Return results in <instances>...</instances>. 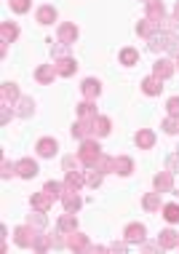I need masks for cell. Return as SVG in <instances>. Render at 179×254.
Here are the masks:
<instances>
[{
	"label": "cell",
	"instance_id": "23",
	"mask_svg": "<svg viewBox=\"0 0 179 254\" xmlns=\"http://www.w3.org/2000/svg\"><path fill=\"white\" fill-rule=\"evenodd\" d=\"M110 128H113L110 118H105V115H96L94 118V136H107Z\"/></svg>",
	"mask_w": 179,
	"mask_h": 254
},
{
	"label": "cell",
	"instance_id": "33",
	"mask_svg": "<svg viewBox=\"0 0 179 254\" xmlns=\"http://www.w3.org/2000/svg\"><path fill=\"white\" fill-rule=\"evenodd\" d=\"M43 190L54 198V201H57V198H61V193H64V185H61V182H46Z\"/></svg>",
	"mask_w": 179,
	"mask_h": 254
},
{
	"label": "cell",
	"instance_id": "29",
	"mask_svg": "<svg viewBox=\"0 0 179 254\" xmlns=\"http://www.w3.org/2000/svg\"><path fill=\"white\" fill-rule=\"evenodd\" d=\"M51 246H59V241H54V236H38L35 244H32V249H35V252H46V249H51Z\"/></svg>",
	"mask_w": 179,
	"mask_h": 254
},
{
	"label": "cell",
	"instance_id": "46",
	"mask_svg": "<svg viewBox=\"0 0 179 254\" xmlns=\"http://www.w3.org/2000/svg\"><path fill=\"white\" fill-rule=\"evenodd\" d=\"M174 19H177V22H179V3L174 5Z\"/></svg>",
	"mask_w": 179,
	"mask_h": 254
},
{
	"label": "cell",
	"instance_id": "19",
	"mask_svg": "<svg viewBox=\"0 0 179 254\" xmlns=\"http://www.w3.org/2000/svg\"><path fill=\"white\" fill-rule=\"evenodd\" d=\"M177 244H179L177 230H163L161 236H158V246H161V249H174Z\"/></svg>",
	"mask_w": 179,
	"mask_h": 254
},
{
	"label": "cell",
	"instance_id": "48",
	"mask_svg": "<svg viewBox=\"0 0 179 254\" xmlns=\"http://www.w3.org/2000/svg\"><path fill=\"white\" fill-rule=\"evenodd\" d=\"M177 249H179V244H177Z\"/></svg>",
	"mask_w": 179,
	"mask_h": 254
},
{
	"label": "cell",
	"instance_id": "49",
	"mask_svg": "<svg viewBox=\"0 0 179 254\" xmlns=\"http://www.w3.org/2000/svg\"><path fill=\"white\" fill-rule=\"evenodd\" d=\"M177 195H179V190H177Z\"/></svg>",
	"mask_w": 179,
	"mask_h": 254
},
{
	"label": "cell",
	"instance_id": "45",
	"mask_svg": "<svg viewBox=\"0 0 179 254\" xmlns=\"http://www.w3.org/2000/svg\"><path fill=\"white\" fill-rule=\"evenodd\" d=\"M142 249H144V252H158V249H161V246H153V244H144Z\"/></svg>",
	"mask_w": 179,
	"mask_h": 254
},
{
	"label": "cell",
	"instance_id": "21",
	"mask_svg": "<svg viewBox=\"0 0 179 254\" xmlns=\"http://www.w3.org/2000/svg\"><path fill=\"white\" fill-rule=\"evenodd\" d=\"M51 203H54V198L48 195L46 190H43V193H38V195H32V209H35V211H48V209H51Z\"/></svg>",
	"mask_w": 179,
	"mask_h": 254
},
{
	"label": "cell",
	"instance_id": "42",
	"mask_svg": "<svg viewBox=\"0 0 179 254\" xmlns=\"http://www.w3.org/2000/svg\"><path fill=\"white\" fill-rule=\"evenodd\" d=\"M0 174H3V180H8L11 174H16V163H8V161H3V171H0Z\"/></svg>",
	"mask_w": 179,
	"mask_h": 254
},
{
	"label": "cell",
	"instance_id": "40",
	"mask_svg": "<svg viewBox=\"0 0 179 254\" xmlns=\"http://www.w3.org/2000/svg\"><path fill=\"white\" fill-rule=\"evenodd\" d=\"M166 169L171 171V174H177V171H179V153H174V155L166 158Z\"/></svg>",
	"mask_w": 179,
	"mask_h": 254
},
{
	"label": "cell",
	"instance_id": "14",
	"mask_svg": "<svg viewBox=\"0 0 179 254\" xmlns=\"http://www.w3.org/2000/svg\"><path fill=\"white\" fill-rule=\"evenodd\" d=\"M75 40H78V27L75 24H59V43L72 46Z\"/></svg>",
	"mask_w": 179,
	"mask_h": 254
},
{
	"label": "cell",
	"instance_id": "35",
	"mask_svg": "<svg viewBox=\"0 0 179 254\" xmlns=\"http://www.w3.org/2000/svg\"><path fill=\"white\" fill-rule=\"evenodd\" d=\"M161 128H163L166 134H179V118H174V115H169V118L161 123Z\"/></svg>",
	"mask_w": 179,
	"mask_h": 254
},
{
	"label": "cell",
	"instance_id": "22",
	"mask_svg": "<svg viewBox=\"0 0 179 254\" xmlns=\"http://www.w3.org/2000/svg\"><path fill=\"white\" fill-rule=\"evenodd\" d=\"M57 75H59V72H57V64H43V67H38L35 78L40 80V83H51Z\"/></svg>",
	"mask_w": 179,
	"mask_h": 254
},
{
	"label": "cell",
	"instance_id": "44",
	"mask_svg": "<svg viewBox=\"0 0 179 254\" xmlns=\"http://www.w3.org/2000/svg\"><path fill=\"white\" fill-rule=\"evenodd\" d=\"M11 115H13V113H8V105H3V123H8Z\"/></svg>",
	"mask_w": 179,
	"mask_h": 254
},
{
	"label": "cell",
	"instance_id": "12",
	"mask_svg": "<svg viewBox=\"0 0 179 254\" xmlns=\"http://www.w3.org/2000/svg\"><path fill=\"white\" fill-rule=\"evenodd\" d=\"M147 19H153L155 24H161L166 19V8H163L161 0H147Z\"/></svg>",
	"mask_w": 179,
	"mask_h": 254
},
{
	"label": "cell",
	"instance_id": "1",
	"mask_svg": "<svg viewBox=\"0 0 179 254\" xmlns=\"http://www.w3.org/2000/svg\"><path fill=\"white\" fill-rule=\"evenodd\" d=\"M78 155H80V161H83L86 169H96V163H99V158H102L99 142H96V139H83V145H80Z\"/></svg>",
	"mask_w": 179,
	"mask_h": 254
},
{
	"label": "cell",
	"instance_id": "8",
	"mask_svg": "<svg viewBox=\"0 0 179 254\" xmlns=\"http://www.w3.org/2000/svg\"><path fill=\"white\" fill-rule=\"evenodd\" d=\"M142 91L147 94V97H158V94L163 91V78H158V75L144 78V80H142Z\"/></svg>",
	"mask_w": 179,
	"mask_h": 254
},
{
	"label": "cell",
	"instance_id": "17",
	"mask_svg": "<svg viewBox=\"0 0 179 254\" xmlns=\"http://www.w3.org/2000/svg\"><path fill=\"white\" fill-rule=\"evenodd\" d=\"M75 70H78V62L70 59V57H64V59L57 62V72L61 75V78H70V75H75Z\"/></svg>",
	"mask_w": 179,
	"mask_h": 254
},
{
	"label": "cell",
	"instance_id": "7",
	"mask_svg": "<svg viewBox=\"0 0 179 254\" xmlns=\"http://www.w3.org/2000/svg\"><path fill=\"white\" fill-rule=\"evenodd\" d=\"M59 201L64 203V211H72V214L80 209V206H83V201H80V195H78V190H64Z\"/></svg>",
	"mask_w": 179,
	"mask_h": 254
},
{
	"label": "cell",
	"instance_id": "16",
	"mask_svg": "<svg viewBox=\"0 0 179 254\" xmlns=\"http://www.w3.org/2000/svg\"><path fill=\"white\" fill-rule=\"evenodd\" d=\"M80 91H83L86 99H96V97H99V91H102V83L96 78H86L83 86H80Z\"/></svg>",
	"mask_w": 179,
	"mask_h": 254
},
{
	"label": "cell",
	"instance_id": "28",
	"mask_svg": "<svg viewBox=\"0 0 179 254\" xmlns=\"http://www.w3.org/2000/svg\"><path fill=\"white\" fill-rule=\"evenodd\" d=\"M102 180H105V171H99V169H88L86 171V185H88V188H99V185H102Z\"/></svg>",
	"mask_w": 179,
	"mask_h": 254
},
{
	"label": "cell",
	"instance_id": "10",
	"mask_svg": "<svg viewBox=\"0 0 179 254\" xmlns=\"http://www.w3.org/2000/svg\"><path fill=\"white\" fill-rule=\"evenodd\" d=\"M35 150H38V155H40V158H51V155H57L59 142H57V139H51V136H46V139H40L38 145H35Z\"/></svg>",
	"mask_w": 179,
	"mask_h": 254
},
{
	"label": "cell",
	"instance_id": "32",
	"mask_svg": "<svg viewBox=\"0 0 179 254\" xmlns=\"http://www.w3.org/2000/svg\"><path fill=\"white\" fill-rule=\"evenodd\" d=\"M163 217H166V222H179V203H166L163 206Z\"/></svg>",
	"mask_w": 179,
	"mask_h": 254
},
{
	"label": "cell",
	"instance_id": "6",
	"mask_svg": "<svg viewBox=\"0 0 179 254\" xmlns=\"http://www.w3.org/2000/svg\"><path fill=\"white\" fill-rule=\"evenodd\" d=\"M16 174L24 180H32V177H38V163L32 158H22V161H16Z\"/></svg>",
	"mask_w": 179,
	"mask_h": 254
},
{
	"label": "cell",
	"instance_id": "34",
	"mask_svg": "<svg viewBox=\"0 0 179 254\" xmlns=\"http://www.w3.org/2000/svg\"><path fill=\"white\" fill-rule=\"evenodd\" d=\"M136 62H139V54H136L134 49H123V51H120V64H128V67H131V64H136Z\"/></svg>",
	"mask_w": 179,
	"mask_h": 254
},
{
	"label": "cell",
	"instance_id": "2",
	"mask_svg": "<svg viewBox=\"0 0 179 254\" xmlns=\"http://www.w3.org/2000/svg\"><path fill=\"white\" fill-rule=\"evenodd\" d=\"M67 249H72V252H102V246H94V244H88V238L86 236H80V233H70L67 236V241H64Z\"/></svg>",
	"mask_w": 179,
	"mask_h": 254
},
{
	"label": "cell",
	"instance_id": "18",
	"mask_svg": "<svg viewBox=\"0 0 179 254\" xmlns=\"http://www.w3.org/2000/svg\"><path fill=\"white\" fill-rule=\"evenodd\" d=\"M35 19L40 24H54V22H57V8H54V5H40L38 13H35Z\"/></svg>",
	"mask_w": 179,
	"mask_h": 254
},
{
	"label": "cell",
	"instance_id": "26",
	"mask_svg": "<svg viewBox=\"0 0 179 254\" xmlns=\"http://www.w3.org/2000/svg\"><path fill=\"white\" fill-rule=\"evenodd\" d=\"M72 230H78V219H75L72 211H67V214L59 219V233H72Z\"/></svg>",
	"mask_w": 179,
	"mask_h": 254
},
{
	"label": "cell",
	"instance_id": "37",
	"mask_svg": "<svg viewBox=\"0 0 179 254\" xmlns=\"http://www.w3.org/2000/svg\"><path fill=\"white\" fill-rule=\"evenodd\" d=\"M27 222L32 225V228H46L48 219H46V211H38V214H30L27 217Z\"/></svg>",
	"mask_w": 179,
	"mask_h": 254
},
{
	"label": "cell",
	"instance_id": "41",
	"mask_svg": "<svg viewBox=\"0 0 179 254\" xmlns=\"http://www.w3.org/2000/svg\"><path fill=\"white\" fill-rule=\"evenodd\" d=\"M166 110H169V115L179 118V97H171V99L166 102Z\"/></svg>",
	"mask_w": 179,
	"mask_h": 254
},
{
	"label": "cell",
	"instance_id": "3",
	"mask_svg": "<svg viewBox=\"0 0 179 254\" xmlns=\"http://www.w3.org/2000/svg\"><path fill=\"white\" fill-rule=\"evenodd\" d=\"M35 238H38V236H35V228H32L30 222H27V225H19V228L13 230V241H16V246H24V249L35 244Z\"/></svg>",
	"mask_w": 179,
	"mask_h": 254
},
{
	"label": "cell",
	"instance_id": "20",
	"mask_svg": "<svg viewBox=\"0 0 179 254\" xmlns=\"http://www.w3.org/2000/svg\"><path fill=\"white\" fill-rule=\"evenodd\" d=\"M134 142L139 145V150H150V147L155 145V134L150 131V128H142V131L134 136Z\"/></svg>",
	"mask_w": 179,
	"mask_h": 254
},
{
	"label": "cell",
	"instance_id": "9",
	"mask_svg": "<svg viewBox=\"0 0 179 254\" xmlns=\"http://www.w3.org/2000/svg\"><path fill=\"white\" fill-rule=\"evenodd\" d=\"M174 70H177V62H171V59H158L155 62V67H153V75H158V78H171L174 75Z\"/></svg>",
	"mask_w": 179,
	"mask_h": 254
},
{
	"label": "cell",
	"instance_id": "50",
	"mask_svg": "<svg viewBox=\"0 0 179 254\" xmlns=\"http://www.w3.org/2000/svg\"><path fill=\"white\" fill-rule=\"evenodd\" d=\"M144 3H147V0H144Z\"/></svg>",
	"mask_w": 179,
	"mask_h": 254
},
{
	"label": "cell",
	"instance_id": "31",
	"mask_svg": "<svg viewBox=\"0 0 179 254\" xmlns=\"http://www.w3.org/2000/svg\"><path fill=\"white\" fill-rule=\"evenodd\" d=\"M32 107H35V105H32V99H19L16 102V115H19V118H30V115H32Z\"/></svg>",
	"mask_w": 179,
	"mask_h": 254
},
{
	"label": "cell",
	"instance_id": "15",
	"mask_svg": "<svg viewBox=\"0 0 179 254\" xmlns=\"http://www.w3.org/2000/svg\"><path fill=\"white\" fill-rule=\"evenodd\" d=\"M123 236H126V241H128V244H142V241H144V225H139V222L128 225Z\"/></svg>",
	"mask_w": 179,
	"mask_h": 254
},
{
	"label": "cell",
	"instance_id": "27",
	"mask_svg": "<svg viewBox=\"0 0 179 254\" xmlns=\"http://www.w3.org/2000/svg\"><path fill=\"white\" fill-rule=\"evenodd\" d=\"M136 32H139L142 38H150V35H153V32H158V24L153 22V19H147V16H144L142 22L136 24Z\"/></svg>",
	"mask_w": 179,
	"mask_h": 254
},
{
	"label": "cell",
	"instance_id": "47",
	"mask_svg": "<svg viewBox=\"0 0 179 254\" xmlns=\"http://www.w3.org/2000/svg\"><path fill=\"white\" fill-rule=\"evenodd\" d=\"M177 70H179V54H177Z\"/></svg>",
	"mask_w": 179,
	"mask_h": 254
},
{
	"label": "cell",
	"instance_id": "11",
	"mask_svg": "<svg viewBox=\"0 0 179 254\" xmlns=\"http://www.w3.org/2000/svg\"><path fill=\"white\" fill-rule=\"evenodd\" d=\"M86 185V171H67L64 190H80Z\"/></svg>",
	"mask_w": 179,
	"mask_h": 254
},
{
	"label": "cell",
	"instance_id": "36",
	"mask_svg": "<svg viewBox=\"0 0 179 254\" xmlns=\"http://www.w3.org/2000/svg\"><path fill=\"white\" fill-rule=\"evenodd\" d=\"M61 166H64V171H78L80 166H83V161H80V155L75 158V155H67L64 161H61Z\"/></svg>",
	"mask_w": 179,
	"mask_h": 254
},
{
	"label": "cell",
	"instance_id": "13",
	"mask_svg": "<svg viewBox=\"0 0 179 254\" xmlns=\"http://www.w3.org/2000/svg\"><path fill=\"white\" fill-rule=\"evenodd\" d=\"M113 171L115 174H123V177H128L134 171V161L131 158H126V155H120V158H113Z\"/></svg>",
	"mask_w": 179,
	"mask_h": 254
},
{
	"label": "cell",
	"instance_id": "4",
	"mask_svg": "<svg viewBox=\"0 0 179 254\" xmlns=\"http://www.w3.org/2000/svg\"><path fill=\"white\" fill-rule=\"evenodd\" d=\"M153 188L158 190V193H171V190H174V174H171L169 169L161 171V174H155Z\"/></svg>",
	"mask_w": 179,
	"mask_h": 254
},
{
	"label": "cell",
	"instance_id": "5",
	"mask_svg": "<svg viewBox=\"0 0 179 254\" xmlns=\"http://www.w3.org/2000/svg\"><path fill=\"white\" fill-rule=\"evenodd\" d=\"M16 38H19V27L13 22H3V24H0V43H3V54H5V46L13 43Z\"/></svg>",
	"mask_w": 179,
	"mask_h": 254
},
{
	"label": "cell",
	"instance_id": "25",
	"mask_svg": "<svg viewBox=\"0 0 179 254\" xmlns=\"http://www.w3.org/2000/svg\"><path fill=\"white\" fill-rule=\"evenodd\" d=\"M16 99H19V88L13 83H3V88H0V102L8 105V102H16Z\"/></svg>",
	"mask_w": 179,
	"mask_h": 254
},
{
	"label": "cell",
	"instance_id": "30",
	"mask_svg": "<svg viewBox=\"0 0 179 254\" xmlns=\"http://www.w3.org/2000/svg\"><path fill=\"white\" fill-rule=\"evenodd\" d=\"M142 206L147 211H158V209H161V193H158V190H155V193H147V195H144V201H142Z\"/></svg>",
	"mask_w": 179,
	"mask_h": 254
},
{
	"label": "cell",
	"instance_id": "43",
	"mask_svg": "<svg viewBox=\"0 0 179 254\" xmlns=\"http://www.w3.org/2000/svg\"><path fill=\"white\" fill-rule=\"evenodd\" d=\"M126 249H128L126 244H113V246H110V252H126Z\"/></svg>",
	"mask_w": 179,
	"mask_h": 254
},
{
	"label": "cell",
	"instance_id": "38",
	"mask_svg": "<svg viewBox=\"0 0 179 254\" xmlns=\"http://www.w3.org/2000/svg\"><path fill=\"white\" fill-rule=\"evenodd\" d=\"M8 3H11V11L13 13H27V11H30V0H8Z\"/></svg>",
	"mask_w": 179,
	"mask_h": 254
},
{
	"label": "cell",
	"instance_id": "24",
	"mask_svg": "<svg viewBox=\"0 0 179 254\" xmlns=\"http://www.w3.org/2000/svg\"><path fill=\"white\" fill-rule=\"evenodd\" d=\"M78 115H80L83 121H94V118H96L94 99H83V102H80V105H78Z\"/></svg>",
	"mask_w": 179,
	"mask_h": 254
},
{
	"label": "cell",
	"instance_id": "39",
	"mask_svg": "<svg viewBox=\"0 0 179 254\" xmlns=\"http://www.w3.org/2000/svg\"><path fill=\"white\" fill-rule=\"evenodd\" d=\"M51 54H54V57H59V59H64L67 54H70V46H67V43H57V46H51Z\"/></svg>",
	"mask_w": 179,
	"mask_h": 254
}]
</instances>
